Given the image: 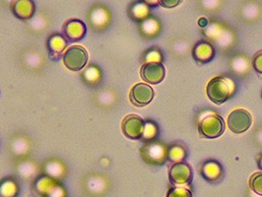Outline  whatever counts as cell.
<instances>
[{
	"instance_id": "15",
	"label": "cell",
	"mask_w": 262,
	"mask_h": 197,
	"mask_svg": "<svg viewBox=\"0 0 262 197\" xmlns=\"http://www.w3.org/2000/svg\"><path fill=\"white\" fill-rule=\"evenodd\" d=\"M19 187L12 180H4L0 183V197H17Z\"/></svg>"
},
{
	"instance_id": "4",
	"label": "cell",
	"mask_w": 262,
	"mask_h": 197,
	"mask_svg": "<svg viewBox=\"0 0 262 197\" xmlns=\"http://www.w3.org/2000/svg\"><path fill=\"white\" fill-rule=\"evenodd\" d=\"M252 118L248 111L236 108L233 111L228 118V126L234 133H243L250 127Z\"/></svg>"
},
{
	"instance_id": "22",
	"label": "cell",
	"mask_w": 262,
	"mask_h": 197,
	"mask_svg": "<svg viewBox=\"0 0 262 197\" xmlns=\"http://www.w3.org/2000/svg\"><path fill=\"white\" fill-rule=\"evenodd\" d=\"M252 66L256 72L262 74V51L255 53L252 58Z\"/></svg>"
},
{
	"instance_id": "3",
	"label": "cell",
	"mask_w": 262,
	"mask_h": 197,
	"mask_svg": "<svg viewBox=\"0 0 262 197\" xmlns=\"http://www.w3.org/2000/svg\"><path fill=\"white\" fill-rule=\"evenodd\" d=\"M63 63L72 71H78L84 68L88 61V53L80 46L70 47L63 54Z\"/></svg>"
},
{
	"instance_id": "13",
	"label": "cell",
	"mask_w": 262,
	"mask_h": 197,
	"mask_svg": "<svg viewBox=\"0 0 262 197\" xmlns=\"http://www.w3.org/2000/svg\"><path fill=\"white\" fill-rule=\"evenodd\" d=\"M201 173L205 180L214 183L221 179L223 174V169L218 162L208 161L202 166Z\"/></svg>"
},
{
	"instance_id": "10",
	"label": "cell",
	"mask_w": 262,
	"mask_h": 197,
	"mask_svg": "<svg viewBox=\"0 0 262 197\" xmlns=\"http://www.w3.org/2000/svg\"><path fill=\"white\" fill-rule=\"evenodd\" d=\"M86 31L85 24L77 19L67 21L63 26V33L66 38L71 41H77L83 39Z\"/></svg>"
},
{
	"instance_id": "16",
	"label": "cell",
	"mask_w": 262,
	"mask_h": 197,
	"mask_svg": "<svg viewBox=\"0 0 262 197\" xmlns=\"http://www.w3.org/2000/svg\"><path fill=\"white\" fill-rule=\"evenodd\" d=\"M185 158V151L184 148L181 146H172L168 149V160L173 163H180L184 162Z\"/></svg>"
},
{
	"instance_id": "24",
	"label": "cell",
	"mask_w": 262,
	"mask_h": 197,
	"mask_svg": "<svg viewBox=\"0 0 262 197\" xmlns=\"http://www.w3.org/2000/svg\"><path fill=\"white\" fill-rule=\"evenodd\" d=\"M87 80H91V81H95L96 79L99 77V72H98V70L96 69V68H94L93 66H91L87 71H85L84 72V74H83Z\"/></svg>"
},
{
	"instance_id": "12",
	"label": "cell",
	"mask_w": 262,
	"mask_h": 197,
	"mask_svg": "<svg viewBox=\"0 0 262 197\" xmlns=\"http://www.w3.org/2000/svg\"><path fill=\"white\" fill-rule=\"evenodd\" d=\"M11 9L17 18L21 20H28L34 15L35 5L32 1L20 0V1L13 2Z\"/></svg>"
},
{
	"instance_id": "2",
	"label": "cell",
	"mask_w": 262,
	"mask_h": 197,
	"mask_svg": "<svg viewBox=\"0 0 262 197\" xmlns=\"http://www.w3.org/2000/svg\"><path fill=\"white\" fill-rule=\"evenodd\" d=\"M198 130L204 138L214 139L220 137L225 132L223 118L218 115L207 116L199 122Z\"/></svg>"
},
{
	"instance_id": "14",
	"label": "cell",
	"mask_w": 262,
	"mask_h": 197,
	"mask_svg": "<svg viewBox=\"0 0 262 197\" xmlns=\"http://www.w3.org/2000/svg\"><path fill=\"white\" fill-rule=\"evenodd\" d=\"M66 47V39L59 35H53L48 40V49L50 51V55L54 59L60 56Z\"/></svg>"
},
{
	"instance_id": "20",
	"label": "cell",
	"mask_w": 262,
	"mask_h": 197,
	"mask_svg": "<svg viewBox=\"0 0 262 197\" xmlns=\"http://www.w3.org/2000/svg\"><path fill=\"white\" fill-rule=\"evenodd\" d=\"M157 134V127L153 122H145L144 133L143 137L146 139H152Z\"/></svg>"
},
{
	"instance_id": "7",
	"label": "cell",
	"mask_w": 262,
	"mask_h": 197,
	"mask_svg": "<svg viewBox=\"0 0 262 197\" xmlns=\"http://www.w3.org/2000/svg\"><path fill=\"white\" fill-rule=\"evenodd\" d=\"M130 102L136 106L149 105L154 98V90L145 83H138L131 89Z\"/></svg>"
},
{
	"instance_id": "25",
	"label": "cell",
	"mask_w": 262,
	"mask_h": 197,
	"mask_svg": "<svg viewBox=\"0 0 262 197\" xmlns=\"http://www.w3.org/2000/svg\"><path fill=\"white\" fill-rule=\"evenodd\" d=\"M180 4V1L179 0H163L161 1V5L164 6V7H168V8H171V7H176L177 5Z\"/></svg>"
},
{
	"instance_id": "23",
	"label": "cell",
	"mask_w": 262,
	"mask_h": 197,
	"mask_svg": "<svg viewBox=\"0 0 262 197\" xmlns=\"http://www.w3.org/2000/svg\"><path fill=\"white\" fill-rule=\"evenodd\" d=\"M47 197H66V190L63 187H61L58 184H55V186L52 189L50 194Z\"/></svg>"
},
{
	"instance_id": "11",
	"label": "cell",
	"mask_w": 262,
	"mask_h": 197,
	"mask_svg": "<svg viewBox=\"0 0 262 197\" xmlns=\"http://www.w3.org/2000/svg\"><path fill=\"white\" fill-rule=\"evenodd\" d=\"M193 58L201 63H206L211 61L215 56L214 48L207 41L197 42L192 52Z\"/></svg>"
},
{
	"instance_id": "1",
	"label": "cell",
	"mask_w": 262,
	"mask_h": 197,
	"mask_svg": "<svg viewBox=\"0 0 262 197\" xmlns=\"http://www.w3.org/2000/svg\"><path fill=\"white\" fill-rule=\"evenodd\" d=\"M234 91V85L232 81L223 77L212 79L207 85V96L211 102L221 105L225 103Z\"/></svg>"
},
{
	"instance_id": "5",
	"label": "cell",
	"mask_w": 262,
	"mask_h": 197,
	"mask_svg": "<svg viewBox=\"0 0 262 197\" xmlns=\"http://www.w3.org/2000/svg\"><path fill=\"white\" fill-rule=\"evenodd\" d=\"M121 128L123 134L129 139H140L143 137L145 121L136 115H129L123 119Z\"/></svg>"
},
{
	"instance_id": "26",
	"label": "cell",
	"mask_w": 262,
	"mask_h": 197,
	"mask_svg": "<svg viewBox=\"0 0 262 197\" xmlns=\"http://www.w3.org/2000/svg\"><path fill=\"white\" fill-rule=\"evenodd\" d=\"M198 24L201 27H205L207 25V20L205 18H201L199 21H198Z\"/></svg>"
},
{
	"instance_id": "9",
	"label": "cell",
	"mask_w": 262,
	"mask_h": 197,
	"mask_svg": "<svg viewBox=\"0 0 262 197\" xmlns=\"http://www.w3.org/2000/svg\"><path fill=\"white\" fill-rule=\"evenodd\" d=\"M142 157L149 164H163L168 159V149L164 145H147L141 150Z\"/></svg>"
},
{
	"instance_id": "18",
	"label": "cell",
	"mask_w": 262,
	"mask_h": 197,
	"mask_svg": "<svg viewBox=\"0 0 262 197\" xmlns=\"http://www.w3.org/2000/svg\"><path fill=\"white\" fill-rule=\"evenodd\" d=\"M167 197H192V193L189 189L183 186L170 187Z\"/></svg>"
},
{
	"instance_id": "17",
	"label": "cell",
	"mask_w": 262,
	"mask_h": 197,
	"mask_svg": "<svg viewBox=\"0 0 262 197\" xmlns=\"http://www.w3.org/2000/svg\"><path fill=\"white\" fill-rule=\"evenodd\" d=\"M250 189L257 195L262 196V172H255L249 180Z\"/></svg>"
},
{
	"instance_id": "27",
	"label": "cell",
	"mask_w": 262,
	"mask_h": 197,
	"mask_svg": "<svg viewBox=\"0 0 262 197\" xmlns=\"http://www.w3.org/2000/svg\"><path fill=\"white\" fill-rule=\"evenodd\" d=\"M257 165H258V167H259V169L262 170V155L259 156L258 158V161H257Z\"/></svg>"
},
{
	"instance_id": "19",
	"label": "cell",
	"mask_w": 262,
	"mask_h": 197,
	"mask_svg": "<svg viewBox=\"0 0 262 197\" xmlns=\"http://www.w3.org/2000/svg\"><path fill=\"white\" fill-rule=\"evenodd\" d=\"M91 21L95 25H103L105 22H106V14L105 12H103L102 10H98V11H95L92 13V18H91Z\"/></svg>"
},
{
	"instance_id": "8",
	"label": "cell",
	"mask_w": 262,
	"mask_h": 197,
	"mask_svg": "<svg viewBox=\"0 0 262 197\" xmlns=\"http://www.w3.org/2000/svg\"><path fill=\"white\" fill-rule=\"evenodd\" d=\"M140 74L145 82L157 85L165 78L166 69L161 62H146L141 67Z\"/></svg>"
},
{
	"instance_id": "6",
	"label": "cell",
	"mask_w": 262,
	"mask_h": 197,
	"mask_svg": "<svg viewBox=\"0 0 262 197\" xmlns=\"http://www.w3.org/2000/svg\"><path fill=\"white\" fill-rule=\"evenodd\" d=\"M169 179L170 184L174 185L188 184L192 181V170L190 166L184 162L174 163L170 168Z\"/></svg>"
},
{
	"instance_id": "21",
	"label": "cell",
	"mask_w": 262,
	"mask_h": 197,
	"mask_svg": "<svg viewBox=\"0 0 262 197\" xmlns=\"http://www.w3.org/2000/svg\"><path fill=\"white\" fill-rule=\"evenodd\" d=\"M132 13L134 15L135 18L137 19H142L145 18L148 14V9L146 8L144 4H137L133 7V10H132Z\"/></svg>"
}]
</instances>
